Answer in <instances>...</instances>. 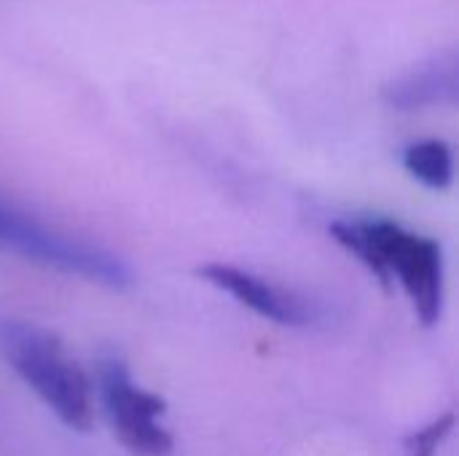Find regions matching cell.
<instances>
[{
  "label": "cell",
  "mask_w": 459,
  "mask_h": 456,
  "mask_svg": "<svg viewBox=\"0 0 459 456\" xmlns=\"http://www.w3.org/2000/svg\"><path fill=\"white\" fill-rule=\"evenodd\" d=\"M331 234L382 285L398 280L422 325L438 323L444 309V253L436 239L390 218L336 220Z\"/></svg>",
  "instance_id": "1"
},
{
  "label": "cell",
  "mask_w": 459,
  "mask_h": 456,
  "mask_svg": "<svg viewBox=\"0 0 459 456\" xmlns=\"http://www.w3.org/2000/svg\"><path fill=\"white\" fill-rule=\"evenodd\" d=\"M0 355L70 430L91 427V387L62 341L40 325L0 323Z\"/></svg>",
  "instance_id": "2"
},
{
  "label": "cell",
  "mask_w": 459,
  "mask_h": 456,
  "mask_svg": "<svg viewBox=\"0 0 459 456\" xmlns=\"http://www.w3.org/2000/svg\"><path fill=\"white\" fill-rule=\"evenodd\" d=\"M97 387L113 430L129 452L140 456H167L172 452V435L159 425V417L167 409L164 400L143 387H134L124 360H100Z\"/></svg>",
  "instance_id": "4"
},
{
  "label": "cell",
  "mask_w": 459,
  "mask_h": 456,
  "mask_svg": "<svg viewBox=\"0 0 459 456\" xmlns=\"http://www.w3.org/2000/svg\"><path fill=\"white\" fill-rule=\"evenodd\" d=\"M452 427H455V414H446V417L430 422L425 430H420L417 435H411L406 441V452L409 456H433L444 443V438L452 433Z\"/></svg>",
  "instance_id": "8"
},
{
  "label": "cell",
  "mask_w": 459,
  "mask_h": 456,
  "mask_svg": "<svg viewBox=\"0 0 459 456\" xmlns=\"http://www.w3.org/2000/svg\"><path fill=\"white\" fill-rule=\"evenodd\" d=\"M0 250L113 290L132 285V271L118 255L59 228H48L5 202H0Z\"/></svg>",
  "instance_id": "3"
},
{
  "label": "cell",
  "mask_w": 459,
  "mask_h": 456,
  "mask_svg": "<svg viewBox=\"0 0 459 456\" xmlns=\"http://www.w3.org/2000/svg\"><path fill=\"white\" fill-rule=\"evenodd\" d=\"M459 62L455 51L433 56L430 62L409 70L385 89V99L398 110H422L433 105H449L457 99Z\"/></svg>",
  "instance_id": "6"
},
{
  "label": "cell",
  "mask_w": 459,
  "mask_h": 456,
  "mask_svg": "<svg viewBox=\"0 0 459 456\" xmlns=\"http://www.w3.org/2000/svg\"><path fill=\"white\" fill-rule=\"evenodd\" d=\"M199 277H204L212 288L229 293L234 301H239L242 306L253 309L255 314H261L277 325L304 328L320 317V309L315 301H309L293 290L277 288L274 282H269L247 269H239L231 263H207L199 269Z\"/></svg>",
  "instance_id": "5"
},
{
  "label": "cell",
  "mask_w": 459,
  "mask_h": 456,
  "mask_svg": "<svg viewBox=\"0 0 459 456\" xmlns=\"http://www.w3.org/2000/svg\"><path fill=\"white\" fill-rule=\"evenodd\" d=\"M403 169L433 191H446L455 180V153L444 140H417L401 153Z\"/></svg>",
  "instance_id": "7"
}]
</instances>
